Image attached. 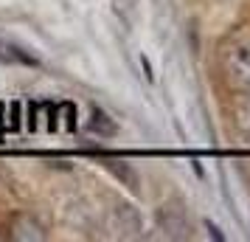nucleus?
I'll return each mask as SVG.
<instances>
[{
  "label": "nucleus",
  "instance_id": "1",
  "mask_svg": "<svg viewBox=\"0 0 250 242\" xmlns=\"http://www.w3.org/2000/svg\"><path fill=\"white\" fill-rule=\"evenodd\" d=\"M219 68L225 73V79L239 88L250 90V31H233L219 43L216 51Z\"/></svg>",
  "mask_w": 250,
  "mask_h": 242
},
{
  "label": "nucleus",
  "instance_id": "2",
  "mask_svg": "<svg viewBox=\"0 0 250 242\" xmlns=\"http://www.w3.org/2000/svg\"><path fill=\"white\" fill-rule=\"evenodd\" d=\"M0 59H6V62H23V65H34V57L23 54L20 48L9 45V43H0Z\"/></svg>",
  "mask_w": 250,
  "mask_h": 242
},
{
  "label": "nucleus",
  "instance_id": "3",
  "mask_svg": "<svg viewBox=\"0 0 250 242\" xmlns=\"http://www.w3.org/2000/svg\"><path fill=\"white\" fill-rule=\"evenodd\" d=\"M104 118H107V115H104L102 110H93L90 127H93V130H102V132H113V124H104Z\"/></svg>",
  "mask_w": 250,
  "mask_h": 242
}]
</instances>
